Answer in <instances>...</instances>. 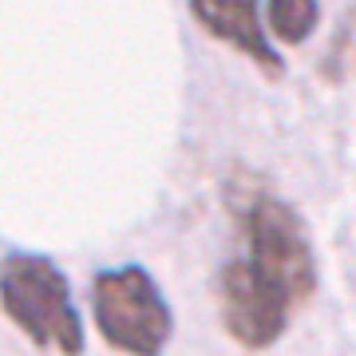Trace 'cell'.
<instances>
[{"instance_id": "obj_4", "label": "cell", "mask_w": 356, "mask_h": 356, "mask_svg": "<svg viewBox=\"0 0 356 356\" xmlns=\"http://www.w3.org/2000/svg\"><path fill=\"white\" fill-rule=\"evenodd\" d=\"M191 16L202 24L206 36H214L218 44L242 51L266 79L285 76V60L269 44L266 28H261L257 0H191Z\"/></svg>"}, {"instance_id": "obj_1", "label": "cell", "mask_w": 356, "mask_h": 356, "mask_svg": "<svg viewBox=\"0 0 356 356\" xmlns=\"http://www.w3.org/2000/svg\"><path fill=\"white\" fill-rule=\"evenodd\" d=\"M226 210L242 250L218 269V313L242 348L261 353L285 337L293 313L317 293V257L301 214L257 178H229Z\"/></svg>"}, {"instance_id": "obj_5", "label": "cell", "mask_w": 356, "mask_h": 356, "mask_svg": "<svg viewBox=\"0 0 356 356\" xmlns=\"http://www.w3.org/2000/svg\"><path fill=\"white\" fill-rule=\"evenodd\" d=\"M321 24V0H269L266 4V36L269 44L281 40V44H305Z\"/></svg>"}, {"instance_id": "obj_3", "label": "cell", "mask_w": 356, "mask_h": 356, "mask_svg": "<svg viewBox=\"0 0 356 356\" xmlns=\"http://www.w3.org/2000/svg\"><path fill=\"white\" fill-rule=\"evenodd\" d=\"M95 329L123 356H163L175 337V313L143 266L103 269L91 281Z\"/></svg>"}, {"instance_id": "obj_6", "label": "cell", "mask_w": 356, "mask_h": 356, "mask_svg": "<svg viewBox=\"0 0 356 356\" xmlns=\"http://www.w3.org/2000/svg\"><path fill=\"white\" fill-rule=\"evenodd\" d=\"M353 64H356V13H348L344 28L337 32V40H332V51H329V60H325V67H321V76L341 79Z\"/></svg>"}, {"instance_id": "obj_2", "label": "cell", "mask_w": 356, "mask_h": 356, "mask_svg": "<svg viewBox=\"0 0 356 356\" xmlns=\"http://www.w3.org/2000/svg\"><path fill=\"white\" fill-rule=\"evenodd\" d=\"M0 309L36 348L60 356L83 353V321L72 301L67 273L44 254L0 257Z\"/></svg>"}]
</instances>
